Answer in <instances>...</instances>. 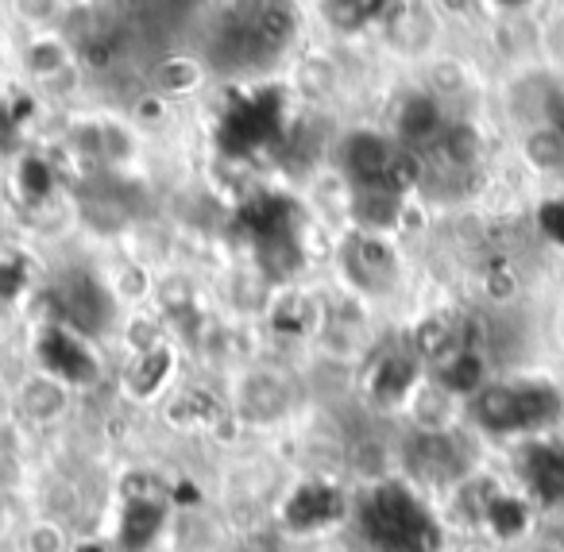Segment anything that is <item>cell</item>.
<instances>
[{
	"mask_svg": "<svg viewBox=\"0 0 564 552\" xmlns=\"http://www.w3.org/2000/svg\"><path fill=\"white\" fill-rule=\"evenodd\" d=\"M66 402H70V394H66L63 379H55V375H40L24 390V410L35 421H55L66 410Z\"/></svg>",
	"mask_w": 564,
	"mask_h": 552,
	"instance_id": "7a4b0ae2",
	"label": "cell"
},
{
	"mask_svg": "<svg viewBox=\"0 0 564 552\" xmlns=\"http://www.w3.org/2000/svg\"><path fill=\"white\" fill-rule=\"evenodd\" d=\"M522 155H525V163H530L538 174L564 171V128H556V125L525 128Z\"/></svg>",
	"mask_w": 564,
	"mask_h": 552,
	"instance_id": "6da1fadb",
	"label": "cell"
},
{
	"mask_svg": "<svg viewBox=\"0 0 564 552\" xmlns=\"http://www.w3.org/2000/svg\"><path fill=\"white\" fill-rule=\"evenodd\" d=\"M545 51H549V58H553V63L564 71V9L549 17V24H545Z\"/></svg>",
	"mask_w": 564,
	"mask_h": 552,
	"instance_id": "277c9868",
	"label": "cell"
},
{
	"mask_svg": "<svg viewBox=\"0 0 564 552\" xmlns=\"http://www.w3.org/2000/svg\"><path fill=\"white\" fill-rule=\"evenodd\" d=\"M24 552H70V533L55 521H40L28 526L24 533Z\"/></svg>",
	"mask_w": 564,
	"mask_h": 552,
	"instance_id": "3957f363",
	"label": "cell"
}]
</instances>
